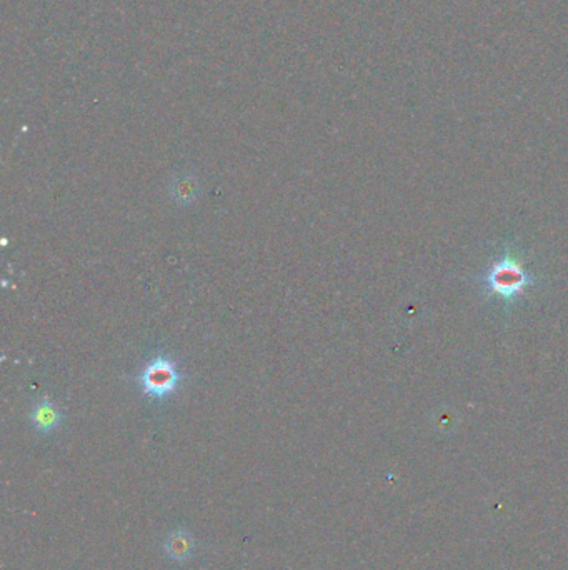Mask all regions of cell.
Listing matches in <instances>:
<instances>
[{
  "mask_svg": "<svg viewBox=\"0 0 568 570\" xmlns=\"http://www.w3.org/2000/svg\"><path fill=\"white\" fill-rule=\"evenodd\" d=\"M482 280L488 297L496 295L504 301L512 302L525 294L535 277H532L527 270L524 269V264L520 260L512 257L510 254H505L502 259L496 260L490 266Z\"/></svg>",
  "mask_w": 568,
  "mask_h": 570,
  "instance_id": "obj_1",
  "label": "cell"
},
{
  "mask_svg": "<svg viewBox=\"0 0 568 570\" xmlns=\"http://www.w3.org/2000/svg\"><path fill=\"white\" fill-rule=\"evenodd\" d=\"M182 382V373L176 361L167 353H157L137 377V384L142 394L150 401L162 402L174 395Z\"/></svg>",
  "mask_w": 568,
  "mask_h": 570,
  "instance_id": "obj_2",
  "label": "cell"
},
{
  "mask_svg": "<svg viewBox=\"0 0 568 570\" xmlns=\"http://www.w3.org/2000/svg\"><path fill=\"white\" fill-rule=\"evenodd\" d=\"M31 424L37 434L51 436L61 429L63 422V414L61 407L53 404L49 397H42L35 404L32 405Z\"/></svg>",
  "mask_w": 568,
  "mask_h": 570,
  "instance_id": "obj_3",
  "label": "cell"
},
{
  "mask_svg": "<svg viewBox=\"0 0 568 570\" xmlns=\"http://www.w3.org/2000/svg\"><path fill=\"white\" fill-rule=\"evenodd\" d=\"M197 544L194 536L186 529H176L168 532L164 550L166 556L176 564H187L196 556Z\"/></svg>",
  "mask_w": 568,
  "mask_h": 570,
  "instance_id": "obj_4",
  "label": "cell"
},
{
  "mask_svg": "<svg viewBox=\"0 0 568 570\" xmlns=\"http://www.w3.org/2000/svg\"><path fill=\"white\" fill-rule=\"evenodd\" d=\"M170 194L177 204H180V206L192 204L198 196V182H197L196 177L188 176V174L177 177L176 180L172 182Z\"/></svg>",
  "mask_w": 568,
  "mask_h": 570,
  "instance_id": "obj_5",
  "label": "cell"
}]
</instances>
